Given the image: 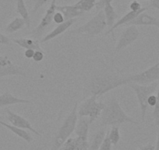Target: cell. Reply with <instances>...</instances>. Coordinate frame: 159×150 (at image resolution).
I'll use <instances>...</instances> for the list:
<instances>
[{
	"mask_svg": "<svg viewBox=\"0 0 159 150\" xmlns=\"http://www.w3.org/2000/svg\"><path fill=\"white\" fill-rule=\"evenodd\" d=\"M77 109L78 102H76L70 114L66 117L60 128L58 129L52 143L51 150H59L61 146L66 142L67 139L70 138V136L74 131L76 121L78 120Z\"/></svg>",
	"mask_w": 159,
	"mask_h": 150,
	"instance_id": "3957f363",
	"label": "cell"
},
{
	"mask_svg": "<svg viewBox=\"0 0 159 150\" xmlns=\"http://www.w3.org/2000/svg\"><path fill=\"white\" fill-rule=\"evenodd\" d=\"M16 12L24 20L27 28H30L31 22H30V14H29L27 7H26L24 0H16Z\"/></svg>",
	"mask_w": 159,
	"mask_h": 150,
	"instance_id": "7402d4cb",
	"label": "cell"
},
{
	"mask_svg": "<svg viewBox=\"0 0 159 150\" xmlns=\"http://www.w3.org/2000/svg\"><path fill=\"white\" fill-rule=\"evenodd\" d=\"M91 122L88 117H79L76 121L74 132L76 135L79 138L88 140V133H89Z\"/></svg>",
	"mask_w": 159,
	"mask_h": 150,
	"instance_id": "2e32d148",
	"label": "cell"
},
{
	"mask_svg": "<svg viewBox=\"0 0 159 150\" xmlns=\"http://www.w3.org/2000/svg\"><path fill=\"white\" fill-rule=\"evenodd\" d=\"M13 42L19 46L25 49H33L44 51L40 45L38 39H29V38H18V39H13Z\"/></svg>",
	"mask_w": 159,
	"mask_h": 150,
	"instance_id": "d6986e66",
	"label": "cell"
},
{
	"mask_svg": "<svg viewBox=\"0 0 159 150\" xmlns=\"http://www.w3.org/2000/svg\"><path fill=\"white\" fill-rule=\"evenodd\" d=\"M0 120H2V117H0Z\"/></svg>",
	"mask_w": 159,
	"mask_h": 150,
	"instance_id": "60d3db41",
	"label": "cell"
},
{
	"mask_svg": "<svg viewBox=\"0 0 159 150\" xmlns=\"http://www.w3.org/2000/svg\"><path fill=\"white\" fill-rule=\"evenodd\" d=\"M88 140L76 136V138H70L61 146L59 150H88Z\"/></svg>",
	"mask_w": 159,
	"mask_h": 150,
	"instance_id": "5bb4252c",
	"label": "cell"
},
{
	"mask_svg": "<svg viewBox=\"0 0 159 150\" xmlns=\"http://www.w3.org/2000/svg\"><path fill=\"white\" fill-rule=\"evenodd\" d=\"M77 21V18H75V19L69 20V21H66L65 22L62 23L61 24H58L54 29H53L52 31H50L49 33L47 34L44 38H42V39L41 40L42 43H45L47 42H49V41L52 40L55 38H56L59 35H62L64 32L66 31L75 22Z\"/></svg>",
	"mask_w": 159,
	"mask_h": 150,
	"instance_id": "7c38bea8",
	"label": "cell"
},
{
	"mask_svg": "<svg viewBox=\"0 0 159 150\" xmlns=\"http://www.w3.org/2000/svg\"><path fill=\"white\" fill-rule=\"evenodd\" d=\"M138 150H155V146L152 144L149 143L148 145L140 147V148H138Z\"/></svg>",
	"mask_w": 159,
	"mask_h": 150,
	"instance_id": "8d00e7d4",
	"label": "cell"
},
{
	"mask_svg": "<svg viewBox=\"0 0 159 150\" xmlns=\"http://www.w3.org/2000/svg\"><path fill=\"white\" fill-rule=\"evenodd\" d=\"M126 84H129L128 74L119 73L112 70H101L91 75L88 88L91 96H100Z\"/></svg>",
	"mask_w": 159,
	"mask_h": 150,
	"instance_id": "6da1fadb",
	"label": "cell"
},
{
	"mask_svg": "<svg viewBox=\"0 0 159 150\" xmlns=\"http://www.w3.org/2000/svg\"><path fill=\"white\" fill-rule=\"evenodd\" d=\"M139 36H140V31L136 26H127L119 36V40L115 48V53H119L123 49L130 45L138 39Z\"/></svg>",
	"mask_w": 159,
	"mask_h": 150,
	"instance_id": "9c48e42d",
	"label": "cell"
},
{
	"mask_svg": "<svg viewBox=\"0 0 159 150\" xmlns=\"http://www.w3.org/2000/svg\"><path fill=\"white\" fill-rule=\"evenodd\" d=\"M44 57H45V52L40 51V50H36L32 59H34V62L40 63L43 60Z\"/></svg>",
	"mask_w": 159,
	"mask_h": 150,
	"instance_id": "1f68e13d",
	"label": "cell"
},
{
	"mask_svg": "<svg viewBox=\"0 0 159 150\" xmlns=\"http://www.w3.org/2000/svg\"><path fill=\"white\" fill-rule=\"evenodd\" d=\"M111 147H112V144H111V141L108 138V134H106V136H105L102 144L101 145L99 150H111Z\"/></svg>",
	"mask_w": 159,
	"mask_h": 150,
	"instance_id": "83f0119b",
	"label": "cell"
},
{
	"mask_svg": "<svg viewBox=\"0 0 159 150\" xmlns=\"http://www.w3.org/2000/svg\"><path fill=\"white\" fill-rule=\"evenodd\" d=\"M107 27L106 17L103 10L98 12L87 23L77 28L72 30L70 34L73 35H84L88 38H93L100 35Z\"/></svg>",
	"mask_w": 159,
	"mask_h": 150,
	"instance_id": "277c9868",
	"label": "cell"
},
{
	"mask_svg": "<svg viewBox=\"0 0 159 150\" xmlns=\"http://www.w3.org/2000/svg\"><path fill=\"white\" fill-rule=\"evenodd\" d=\"M158 28H159V27H158Z\"/></svg>",
	"mask_w": 159,
	"mask_h": 150,
	"instance_id": "b9f144b4",
	"label": "cell"
},
{
	"mask_svg": "<svg viewBox=\"0 0 159 150\" xmlns=\"http://www.w3.org/2000/svg\"><path fill=\"white\" fill-rule=\"evenodd\" d=\"M96 96H91L78 106V117H88L91 124L94 123L101 116L105 107V102H98Z\"/></svg>",
	"mask_w": 159,
	"mask_h": 150,
	"instance_id": "5b68a950",
	"label": "cell"
},
{
	"mask_svg": "<svg viewBox=\"0 0 159 150\" xmlns=\"http://www.w3.org/2000/svg\"><path fill=\"white\" fill-rule=\"evenodd\" d=\"M155 26V27H159V18L155 17L154 16L148 14V13H140V15L137 16L134 20H133L131 22L126 24L127 26Z\"/></svg>",
	"mask_w": 159,
	"mask_h": 150,
	"instance_id": "9a60e30c",
	"label": "cell"
},
{
	"mask_svg": "<svg viewBox=\"0 0 159 150\" xmlns=\"http://www.w3.org/2000/svg\"><path fill=\"white\" fill-rule=\"evenodd\" d=\"M108 134V138H109L110 141H111V144L113 145H117V144L119 143L120 138H121V135H120V132H119V128L118 126H112L110 129V131L108 132H107Z\"/></svg>",
	"mask_w": 159,
	"mask_h": 150,
	"instance_id": "484cf974",
	"label": "cell"
},
{
	"mask_svg": "<svg viewBox=\"0 0 159 150\" xmlns=\"http://www.w3.org/2000/svg\"><path fill=\"white\" fill-rule=\"evenodd\" d=\"M147 10H148V8H146V7H143V8H142L140 10H139V11H137V12L129 11L128 13H126L124 16H122L120 19L118 20L116 22H115L114 25H113L111 27H110V28L108 30V31L105 32V36H107V35H110V34H112L113 31H114V30H116L117 27H121V26H123V25L126 26V24H129V22H131L133 20L135 19L138 15H140V13H143V12L147 11Z\"/></svg>",
	"mask_w": 159,
	"mask_h": 150,
	"instance_id": "4fadbf2b",
	"label": "cell"
},
{
	"mask_svg": "<svg viewBox=\"0 0 159 150\" xmlns=\"http://www.w3.org/2000/svg\"><path fill=\"white\" fill-rule=\"evenodd\" d=\"M6 112H7V119L12 125L16 127V128L28 130V131H31L34 134H36L37 136H42V134L39 131H37L27 119H25L19 114H16L8 108H6Z\"/></svg>",
	"mask_w": 159,
	"mask_h": 150,
	"instance_id": "8fae6325",
	"label": "cell"
},
{
	"mask_svg": "<svg viewBox=\"0 0 159 150\" xmlns=\"http://www.w3.org/2000/svg\"><path fill=\"white\" fill-rule=\"evenodd\" d=\"M140 1H152V0H140Z\"/></svg>",
	"mask_w": 159,
	"mask_h": 150,
	"instance_id": "ab89813d",
	"label": "cell"
},
{
	"mask_svg": "<svg viewBox=\"0 0 159 150\" xmlns=\"http://www.w3.org/2000/svg\"><path fill=\"white\" fill-rule=\"evenodd\" d=\"M96 0H79L74 4V7L83 13L89 12L95 7Z\"/></svg>",
	"mask_w": 159,
	"mask_h": 150,
	"instance_id": "d4e9b609",
	"label": "cell"
},
{
	"mask_svg": "<svg viewBox=\"0 0 159 150\" xmlns=\"http://www.w3.org/2000/svg\"><path fill=\"white\" fill-rule=\"evenodd\" d=\"M10 44H11V39L2 32H0V45H10Z\"/></svg>",
	"mask_w": 159,
	"mask_h": 150,
	"instance_id": "d6a6232c",
	"label": "cell"
},
{
	"mask_svg": "<svg viewBox=\"0 0 159 150\" xmlns=\"http://www.w3.org/2000/svg\"><path fill=\"white\" fill-rule=\"evenodd\" d=\"M56 1H57V0H52L49 7L47 9L46 12H45V15H44L43 17L42 18L41 21H40L39 24H38L34 30H32L29 33L30 35H31L35 39H38V38H40V37L42 36L45 29H46L53 21L54 14L56 12V6H57L56 5Z\"/></svg>",
	"mask_w": 159,
	"mask_h": 150,
	"instance_id": "30bf717a",
	"label": "cell"
},
{
	"mask_svg": "<svg viewBox=\"0 0 159 150\" xmlns=\"http://www.w3.org/2000/svg\"><path fill=\"white\" fill-rule=\"evenodd\" d=\"M34 53H35V50L26 49L25 51H24V56L27 58V59H32L34 56Z\"/></svg>",
	"mask_w": 159,
	"mask_h": 150,
	"instance_id": "d590c367",
	"label": "cell"
},
{
	"mask_svg": "<svg viewBox=\"0 0 159 150\" xmlns=\"http://www.w3.org/2000/svg\"><path fill=\"white\" fill-rule=\"evenodd\" d=\"M103 10L105 12V17H106L107 26L109 27L110 28L114 25L115 21L118 18V14L116 13L111 4H108V5L105 6Z\"/></svg>",
	"mask_w": 159,
	"mask_h": 150,
	"instance_id": "cb8c5ba5",
	"label": "cell"
},
{
	"mask_svg": "<svg viewBox=\"0 0 159 150\" xmlns=\"http://www.w3.org/2000/svg\"><path fill=\"white\" fill-rule=\"evenodd\" d=\"M114 0H99L98 2H96L95 9L97 11H100V10H103L105 6L108 5V4H111V2Z\"/></svg>",
	"mask_w": 159,
	"mask_h": 150,
	"instance_id": "f546056e",
	"label": "cell"
},
{
	"mask_svg": "<svg viewBox=\"0 0 159 150\" xmlns=\"http://www.w3.org/2000/svg\"><path fill=\"white\" fill-rule=\"evenodd\" d=\"M129 83H137L140 85H150L159 81V62L151 66L147 70L134 74H128Z\"/></svg>",
	"mask_w": 159,
	"mask_h": 150,
	"instance_id": "52a82bcc",
	"label": "cell"
},
{
	"mask_svg": "<svg viewBox=\"0 0 159 150\" xmlns=\"http://www.w3.org/2000/svg\"><path fill=\"white\" fill-rule=\"evenodd\" d=\"M125 123L138 124V122L126 114L116 98H110L105 102V107L101 114V124L119 127Z\"/></svg>",
	"mask_w": 159,
	"mask_h": 150,
	"instance_id": "7a4b0ae2",
	"label": "cell"
},
{
	"mask_svg": "<svg viewBox=\"0 0 159 150\" xmlns=\"http://www.w3.org/2000/svg\"><path fill=\"white\" fill-rule=\"evenodd\" d=\"M0 125L5 127L6 128L10 130L12 133H13V134H16V136L20 138L21 139H23V140H24L25 142H27V143H30V142L33 141V138H32L31 134H30V133L27 132V131H26L24 129L16 128V127L13 126V125L12 124H8L6 123V122L2 121V120H0Z\"/></svg>",
	"mask_w": 159,
	"mask_h": 150,
	"instance_id": "ffe728a7",
	"label": "cell"
},
{
	"mask_svg": "<svg viewBox=\"0 0 159 150\" xmlns=\"http://www.w3.org/2000/svg\"><path fill=\"white\" fill-rule=\"evenodd\" d=\"M143 7H141L140 2L137 1V0H134L130 4H129V9H130V11H134L137 12L140 10Z\"/></svg>",
	"mask_w": 159,
	"mask_h": 150,
	"instance_id": "836d02e7",
	"label": "cell"
},
{
	"mask_svg": "<svg viewBox=\"0 0 159 150\" xmlns=\"http://www.w3.org/2000/svg\"><path fill=\"white\" fill-rule=\"evenodd\" d=\"M53 21L57 24H61L66 21L65 17L62 15V13L59 11H56L54 14V17H53Z\"/></svg>",
	"mask_w": 159,
	"mask_h": 150,
	"instance_id": "4dcf8cb0",
	"label": "cell"
},
{
	"mask_svg": "<svg viewBox=\"0 0 159 150\" xmlns=\"http://www.w3.org/2000/svg\"><path fill=\"white\" fill-rule=\"evenodd\" d=\"M150 7L159 10V0H152V1H151Z\"/></svg>",
	"mask_w": 159,
	"mask_h": 150,
	"instance_id": "74e56055",
	"label": "cell"
},
{
	"mask_svg": "<svg viewBox=\"0 0 159 150\" xmlns=\"http://www.w3.org/2000/svg\"><path fill=\"white\" fill-rule=\"evenodd\" d=\"M9 76H22L27 77V73L24 68L5 55H0V78Z\"/></svg>",
	"mask_w": 159,
	"mask_h": 150,
	"instance_id": "ba28073f",
	"label": "cell"
},
{
	"mask_svg": "<svg viewBox=\"0 0 159 150\" xmlns=\"http://www.w3.org/2000/svg\"><path fill=\"white\" fill-rule=\"evenodd\" d=\"M48 0H34V5L33 9L31 10V13L33 14L36 13L38 12V10H39L41 7H43L47 2H48Z\"/></svg>",
	"mask_w": 159,
	"mask_h": 150,
	"instance_id": "f1b7e54d",
	"label": "cell"
},
{
	"mask_svg": "<svg viewBox=\"0 0 159 150\" xmlns=\"http://www.w3.org/2000/svg\"><path fill=\"white\" fill-rule=\"evenodd\" d=\"M30 102L31 101L29 99H20L12 95L9 91H6L2 95H0V108L7 107L8 105H16V104H27Z\"/></svg>",
	"mask_w": 159,
	"mask_h": 150,
	"instance_id": "e0dca14e",
	"label": "cell"
},
{
	"mask_svg": "<svg viewBox=\"0 0 159 150\" xmlns=\"http://www.w3.org/2000/svg\"><path fill=\"white\" fill-rule=\"evenodd\" d=\"M155 150H159V132L157 136V141H156V145H155Z\"/></svg>",
	"mask_w": 159,
	"mask_h": 150,
	"instance_id": "f35d334b",
	"label": "cell"
},
{
	"mask_svg": "<svg viewBox=\"0 0 159 150\" xmlns=\"http://www.w3.org/2000/svg\"><path fill=\"white\" fill-rule=\"evenodd\" d=\"M56 11H59L62 13L65 17L66 21L75 19L79 16L84 14V13L78 10L74 5H67V6H56Z\"/></svg>",
	"mask_w": 159,
	"mask_h": 150,
	"instance_id": "ac0fdd59",
	"label": "cell"
},
{
	"mask_svg": "<svg viewBox=\"0 0 159 150\" xmlns=\"http://www.w3.org/2000/svg\"><path fill=\"white\" fill-rule=\"evenodd\" d=\"M153 117H154V124L159 128V81L158 86H157V103L154 107L153 111Z\"/></svg>",
	"mask_w": 159,
	"mask_h": 150,
	"instance_id": "4316f807",
	"label": "cell"
},
{
	"mask_svg": "<svg viewBox=\"0 0 159 150\" xmlns=\"http://www.w3.org/2000/svg\"><path fill=\"white\" fill-rule=\"evenodd\" d=\"M128 85L134 90L137 96L139 105H140L142 121H144L148 108V99L149 96L154 94V91L157 90L158 84L154 82L150 85H140L137 83H129Z\"/></svg>",
	"mask_w": 159,
	"mask_h": 150,
	"instance_id": "8992f818",
	"label": "cell"
},
{
	"mask_svg": "<svg viewBox=\"0 0 159 150\" xmlns=\"http://www.w3.org/2000/svg\"><path fill=\"white\" fill-rule=\"evenodd\" d=\"M26 23L22 17H15L11 22L9 23L5 28V31L9 34H13L24 28Z\"/></svg>",
	"mask_w": 159,
	"mask_h": 150,
	"instance_id": "603a6c76",
	"label": "cell"
},
{
	"mask_svg": "<svg viewBox=\"0 0 159 150\" xmlns=\"http://www.w3.org/2000/svg\"><path fill=\"white\" fill-rule=\"evenodd\" d=\"M106 134L105 128H101L98 131H96L93 135L91 143H89L88 150H99V148L103 142Z\"/></svg>",
	"mask_w": 159,
	"mask_h": 150,
	"instance_id": "44dd1931",
	"label": "cell"
},
{
	"mask_svg": "<svg viewBox=\"0 0 159 150\" xmlns=\"http://www.w3.org/2000/svg\"><path fill=\"white\" fill-rule=\"evenodd\" d=\"M156 103H157V96L154 95H151L148 99V106L154 107Z\"/></svg>",
	"mask_w": 159,
	"mask_h": 150,
	"instance_id": "e575fe53",
	"label": "cell"
}]
</instances>
